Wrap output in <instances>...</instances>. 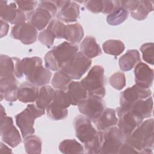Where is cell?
Returning <instances> with one entry per match:
<instances>
[{"label":"cell","instance_id":"obj_34","mask_svg":"<svg viewBox=\"0 0 154 154\" xmlns=\"http://www.w3.org/2000/svg\"><path fill=\"white\" fill-rule=\"evenodd\" d=\"M124 43L119 40H108L105 41L102 45L103 51L109 55L118 56L125 50Z\"/></svg>","mask_w":154,"mask_h":154},{"label":"cell","instance_id":"obj_11","mask_svg":"<svg viewBox=\"0 0 154 154\" xmlns=\"http://www.w3.org/2000/svg\"><path fill=\"white\" fill-rule=\"evenodd\" d=\"M152 95V91L149 88H144L137 85H134L131 87L126 88L120 94V106L129 109L136 101L146 99Z\"/></svg>","mask_w":154,"mask_h":154},{"label":"cell","instance_id":"obj_43","mask_svg":"<svg viewBox=\"0 0 154 154\" xmlns=\"http://www.w3.org/2000/svg\"><path fill=\"white\" fill-rule=\"evenodd\" d=\"M118 153H138V152L131 144L124 141L120 147Z\"/></svg>","mask_w":154,"mask_h":154},{"label":"cell","instance_id":"obj_22","mask_svg":"<svg viewBox=\"0 0 154 154\" xmlns=\"http://www.w3.org/2000/svg\"><path fill=\"white\" fill-rule=\"evenodd\" d=\"M81 52L87 58L91 59L102 54V50L95 38L88 35L80 44Z\"/></svg>","mask_w":154,"mask_h":154},{"label":"cell","instance_id":"obj_45","mask_svg":"<svg viewBox=\"0 0 154 154\" xmlns=\"http://www.w3.org/2000/svg\"><path fill=\"white\" fill-rule=\"evenodd\" d=\"M9 29V25L7 22L1 19V37L6 35Z\"/></svg>","mask_w":154,"mask_h":154},{"label":"cell","instance_id":"obj_8","mask_svg":"<svg viewBox=\"0 0 154 154\" xmlns=\"http://www.w3.org/2000/svg\"><path fill=\"white\" fill-rule=\"evenodd\" d=\"M116 112L118 116V128L125 138L129 135L143 122V120L136 117L129 109L122 106L117 108Z\"/></svg>","mask_w":154,"mask_h":154},{"label":"cell","instance_id":"obj_30","mask_svg":"<svg viewBox=\"0 0 154 154\" xmlns=\"http://www.w3.org/2000/svg\"><path fill=\"white\" fill-rule=\"evenodd\" d=\"M103 142V131H97L93 138L84 143V148L87 153H100Z\"/></svg>","mask_w":154,"mask_h":154},{"label":"cell","instance_id":"obj_14","mask_svg":"<svg viewBox=\"0 0 154 154\" xmlns=\"http://www.w3.org/2000/svg\"><path fill=\"white\" fill-rule=\"evenodd\" d=\"M74 128L76 137L84 144L91 140L97 132L91 125V120L82 115H79L75 117Z\"/></svg>","mask_w":154,"mask_h":154},{"label":"cell","instance_id":"obj_40","mask_svg":"<svg viewBox=\"0 0 154 154\" xmlns=\"http://www.w3.org/2000/svg\"><path fill=\"white\" fill-rule=\"evenodd\" d=\"M85 6L87 10L94 13H99L103 11L104 3L103 1L91 0L84 1Z\"/></svg>","mask_w":154,"mask_h":154},{"label":"cell","instance_id":"obj_24","mask_svg":"<svg viewBox=\"0 0 154 154\" xmlns=\"http://www.w3.org/2000/svg\"><path fill=\"white\" fill-rule=\"evenodd\" d=\"M71 105L70 99L64 90L57 89L54 91L52 102L47 108L51 109L64 111Z\"/></svg>","mask_w":154,"mask_h":154},{"label":"cell","instance_id":"obj_17","mask_svg":"<svg viewBox=\"0 0 154 154\" xmlns=\"http://www.w3.org/2000/svg\"><path fill=\"white\" fill-rule=\"evenodd\" d=\"M52 73L43 66V63L36 65L26 76V81L36 87L45 85L50 82Z\"/></svg>","mask_w":154,"mask_h":154},{"label":"cell","instance_id":"obj_2","mask_svg":"<svg viewBox=\"0 0 154 154\" xmlns=\"http://www.w3.org/2000/svg\"><path fill=\"white\" fill-rule=\"evenodd\" d=\"M79 51L76 44L64 42L54 46L45 56V67L49 70L57 71L69 61Z\"/></svg>","mask_w":154,"mask_h":154},{"label":"cell","instance_id":"obj_15","mask_svg":"<svg viewBox=\"0 0 154 154\" xmlns=\"http://www.w3.org/2000/svg\"><path fill=\"white\" fill-rule=\"evenodd\" d=\"M16 76L0 78L1 100L4 98L10 102H15L17 98L19 87Z\"/></svg>","mask_w":154,"mask_h":154},{"label":"cell","instance_id":"obj_28","mask_svg":"<svg viewBox=\"0 0 154 154\" xmlns=\"http://www.w3.org/2000/svg\"><path fill=\"white\" fill-rule=\"evenodd\" d=\"M129 14V11L128 10L117 5V6L107 16L106 22L109 25L112 26L119 25L127 19Z\"/></svg>","mask_w":154,"mask_h":154},{"label":"cell","instance_id":"obj_4","mask_svg":"<svg viewBox=\"0 0 154 154\" xmlns=\"http://www.w3.org/2000/svg\"><path fill=\"white\" fill-rule=\"evenodd\" d=\"M45 113L44 109L40 108L34 104H29L24 110L15 116L16 125L20 129L23 138L34 133L35 120Z\"/></svg>","mask_w":154,"mask_h":154},{"label":"cell","instance_id":"obj_23","mask_svg":"<svg viewBox=\"0 0 154 154\" xmlns=\"http://www.w3.org/2000/svg\"><path fill=\"white\" fill-rule=\"evenodd\" d=\"M38 88L32 84L25 82L20 85L18 90V100L23 103H29L35 101Z\"/></svg>","mask_w":154,"mask_h":154},{"label":"cell","instance_id":"obj_21","mask_svg":"<svg viewBox=\"0 0 154 154\" xmlns=\"http://www.w3.org/2000/svg\"><path fill=\"white\" fill-rule=\"evenodd\" d=\"M118 122V118L116 115V111L112 108H105L100 116L94 122L99 131H105L109 128L114 126Z\"/></svg>","mask_w":154,"mask_h":154},{"label":"cell","instance_id":"obj_29","mask_svg":"<svg viewBox=\"0 0 154 154\" xmlns=\"http://www.w3.org/2000/svg\"><path fill=\"white\" fill-rule=\"evenodd\" d=\"M153 11V4L150 1H139L138 5L131 11V16L137 20H144L148 14Z\"/></svg>","mask_w":154,"mask_h":154},{"label":"cell","instance_id":"obj_13","mask_svg":"<svg viewBox=\"0 0 154 154\" xmlns=\"http://www.w3.org/2000/svg\"><path fill=\"white\" fill-rule=\"evenodd\" d=\"M37 29L29 22L14 25L11 29V36L24 45L34 43L37 40Z\"/></svg>","mask_w":154,"mask_h":154},{"label":"cell","instance_id":"obj_5","mask_svg":"<svg viewBox=\"0 0 154 154\" xmlns=\"http://www.w3.org/2000/svg\"><path fill=\"white\" fill-rule=\"evenodd\" d=\"M91 65V59L81 52H78L69 61L64 64L60 69L72 79H79Z\"/></svg>","mask_w":154,"mask_h":154},{"label":"cell","instance_id":"obj_19","mask_svg":"<svg viewBox=\"0 0 154 154\" xmlns=\"http://www.w3.org/2000/svg\"><path fill=\"white\" fill-rule=\"evenodd\" d=\"M128 109L141 120L151 117L153 110L152 97L150 96L146 99L136 101Z\"/></svg>","mask_w":154,"mask_h":154},{"label":"cell","instance_id":"obj_6","mask_svg":"<svg viewBox=\"0 0 154 154\" xmlns=\"http://www.w3.org/2000/svg\"><path fill=\"white\" fill-rule=\"evenodd\" d=\"M125 137L120 129L115 126L103 131V142L100 153H118L125 141Z\"/></svg>","mask_w":154,"mask_h":154},{"label":"cell","instance_id":"obj_10","mask_svg":"<svg viewBox=\"0 0 154 154\" xmlns=\"http://www.w3.org/2000/svg\"><path fill=\"white\" fill-rule=\"evenodd\" d=\"M0 16L2 20L14 25L25 22L26 20L24 12L17 7L15 2L8 4V1H1Z\"/></svg>","mask_w":154,"mask_h":154},{"label":"cell","instance_id":"obj_42","mask_svg":"<svg viewBox=\"0 0 154 154\" xmlns=\"http://www.w3.org/2000/svg\"><path fill=\"white\" fill-rule=\"evenodd\" d=\"M38 7H42L48 10L53 16H55L58 11V8L54 2V1H42L38 3Z\"/></svg>","mask_w":154,"mask_h":154},{"label":"cell","instance_id":"obj_3","mask_svg":"<svg viewBox=\"0 0 154 154\" xmlns=\"http://www.w3.org/2000/svg\"><path fill=\"white\" fill-rule=\"evenodd\" d=\"M105 81L103 67L100 65H95L80 82L87 91L88 95L103 98L106 93Z\"/></svg>","mask_w":154,"mask_h":154},{"label":"cell","instance_id":"obj_12","mask_svg":"<svg viewBox=\"0 0 154 154\" xmlns=\"http://www.w3.org/2000/svg\"><path fill=\"white\" fill-rule=\"evenodd\" d=\"M59 9L56 14L58 20L65 23L76 22L79 17V5L75 1H54Z\"/></svg>","mask_w":154,"mask_h":154},{"label":"cell","instance_id":"obj_7","mask_svg":"<svg viewBox=\"0 0 154 154\" xmlns=\"http://www.w3.org/2000/svg\"><path fill=\"white\" fill-rule=\"evenodd\" d=\"M81 113L87 117L91 121L96 120L105 109V102L102 97L88 95L78 105Z\"/></svg>","mask_w":154,"mask_h":154},{"label":"cell","instance_id":"obj_46","mask_svg":"<svg viewBox=\"0 0 154 154\" xmlns=\"http://www.w3.org/2000/svg\"><path fill=\"white\" fill-rule=\"evenodd\" d=\"M0 150H1V153H12L11 150L9 147H8L6 145L3 144L2 142L1 143V145H0Z\"/></svg>","mask_w":154,"mask_h":154},{"label":"cell","instance_id":"obj_18","mask_svg":"<svg viewBox=\"0 0 154 154\" xmlns=\"http://www.w3.org/2000/svg\"><path fill=\"white\" fill-rule=\"evenodd\" d=\"M52 17V14L48 10L40 7L28 14V22L38 30L44 29L49 23Z\"/></svg>","mask_w":154,"mask_h":154},{"label":"cell","instance_id":"obj_31","mask_svg":"<svg viewBox=\"0 0 154 154\" xmlns=\"http://www.w3.org/2000/svg\"><path fill=\"white\" fill-rule=\"evenodd\" d=\"M15 76L14 57L6 55H0V77L7 78Z\"/></svg>","mask_w":154,"mask_h":154},{"label":"cell","instance_id":"obj_26","mask_svg":"<svg viewBox=\"0 0 154 154\" xmlns=\"http://www.w3.org/2000/svg\"><path fill=\"white\" fill-rule=\"evenodd\" d=\"M84 37V30L79 23L68 24L65 26L63 38L69 42L76 44L79 43Z\"/></svg>","mask_w":154,"mask_h":154},{"label":"cell","instance_id":"obj_16","mask_svg":"<svg viewBox=\"0 0 154 154\" xmlns=\"http://www.w3.org/2000/svg\"><path fill=\"white\" fill-rule=\"evenodd\" d=\"M135 81L136 85L144 88H149L153 81V70L147 64L139 62L134 69Z\"/></svg>","mask_w":154,"mask_h":154},{"label":"cell","instance_id":"obj_20","mask_svg":"<svg viewBox=\"0 0 154 154\" xmlns=\"http://www.w3.org/2000/svg\"><path fill=\"white\" fill-rule=\"evenodd\" d=\"M67 93L71 105H78L88 96L87 91L78 81H71L64 89Z\"/></svg>","mask_w":154,"mask_h":154},{"label":"cell","instance_id":"obj_32","mask_svg":"<svg viewBox=\"0 0 154 154\" xmlns=\"http://www.w3.org/2000/svg\"><path fill=\"white\" fill-rule=\"evenodd\" d=\"M60 151L64 154L84 153V149L82 144L75 139H66L59 144Z\"/></svg>","mask_w":154,"mask_h":154},{"label":"cell","instance_id":"obj_37","mask_svg":"<svg viewBox=\"0 0 154 154\" xmlns=\"http://www.w3.org/2000/svg\"><path fill=\"white\" fill-rule=\"evenodd\" d=\"M143 59L147 63L153 65L154 63V48L153 43H146L140 47Z\"/></svg>","mask_w":154,"mask_h":154},{"label":"cell","instance_id":"obj_38","mask_svg":"<svg viewBox=\"0 0 154 154\" xmlns=\"http://www.w3.org/2000/svg\"><path fill=\"white\" fill-rule=\"evenodd\" d=\"M109 84L117 90H122L126 85V78L123 73L117 72L109 78Z\"/></svg>","mask_w":154,"mask_h":154},{"label":"cell","instance_id":"obj_35","mask_svg":"<svg viewBox=\"0 0 154 154\" xmlns=\"http://www.w3.org/2000/svg\"><path fill=\"white\" fill-rule=\"evenodd\" d=\"M71 81L72 79L66 73L59 69L54 73L51 84L56 89L64 90Z\"/></svg>","mask_w":154,"mask_h":154},{"label":"cell","instance_id":"obj_36","mask_svg":"<svg viewBox=\"0 0 154 154\" xmlns=\"http://www.w3.org/2000/svg\"><path fill=\"white\" fill-rule=\"evenodd\" d=\"M66 25L58 19H54L51 20L47 29L50 30L55 35V38H63Z\"/></svg>","mask_w":154,"mask_h":154},{"label":"cell","instance_id":"obj_41","mask_svg":"<svg viewBox=\"0 0 154 154\" xmlns=\"http://www.w3.org/2000/svg\"><path fill=\"white\" fill-rule=\"evenodd\" d=\"M18 8L22 11L31 12L34 10L38 4L37 1H15Z\"/></svg>","mask_w":154,"mask_h":154},{"label":"cell","instance_id":"obj_25","mask_svg":"<svg viewBox=\"0 0 154 154\" xmlns=\"http://www.w3.org/2000/svg\"><path fill=\"white\" fill-rule=\"evenodd\" d=\"M141 58L139 52L136 49L128 50L119 60L120 69L124 71H129L140 62Z\"/></svg>","mask_w":154,"mask_h":154},{"label":"cell","instance_id":"obj_1","mask_svg":"<svg viewBox=\"0 0 154 154\" xmlns=\"http://www.w3.org/2000/svg\"><path fill=\"white\" fill-rule=\"evenodd\" d=\"M153 119L142 122L125 138V141L131 144L138 153H152L154 144Z\"/></svg>","mask_w":154,"mask_h":154},{"label":"cell","instance_id":"obj_39","mask_svg":"<svg viewBox=\"0 0 154 154\" xmlns=\"http://www.w3.org/2000/svg\"><path fill=\"white\" fill-rule=\"evenodd\" d=\"M38 38L42 44L50 48L52 46L55 37L50 30L46 28L39 33Z\"/></svg>","mask_w":154,"mask_h":154},{"label":"cell","instance_id":"obj_44","mask_svg":"<svg viewBox=\"0 0 154 154\" xmlns=\"http://www.w3.org/2000/svg\"><path fill=\"white\" fill-rule=\"evenodd\" d=\"M104 7L102 13L104 14H109L117 6L116 1H103Z\"/></svg>","mask_w":154,"mask_h":154},{"label":"cell","instance_id":"obj_27","mask_svg":"<svg viewBox=\"0 0 154 154\" xmlns=\"http://www.w3.org/2000/svg\"><path fill=\"white\" fill-rule=\"evenodd\" d=\"M54 90L50 85L42 86L38 93L37 99L35 100L36 105L42 109H46L52 102Z\"/></svg>","mask_w":154,"mask_h":154},{"label":"cell","instance_id":"obj_33","mask_svg":"<svg viewBox=\"0 0 154 154\" xmlns=\"http://www.w3.org/2000/svg\"><path fill=\"white\" fill-rule=\"evenodd\" d=\"M23 143L26 153L29 154H39L42 152V141L38 137L29 135L25 138Z\"/></svg>","mask_w":154,"mask_h":154},{"label":"cell","instance_id":"obj_47","mask_svg":"<svg viewBox=\"0 0 154 154\" xmlns=\"http://www.w3.org/2000/svg\"><path fill=\"white\" fill-rule=\"evenodd\" d=\"M6 116V113H5V109L4 108H3L2 105H1V119H3L4 117H5Z\"/></svg>","mask_w":154,"mask_h":154},{"label":"cell","instance_id":"obj_9","mask_svg":"<svg viewBox=\"0 0 154 154\" xmlns=\"http://www.w3.org/2000/svg\"><path fill=\"white\" fill-rule=\"evenodd\" d=\"M0 135L1 140L11 147H16L22 141L18 130L13 125V119L5 116L1 119Z\"/></svg>","mask_w":154,"mask_h":154}]
</instances>
